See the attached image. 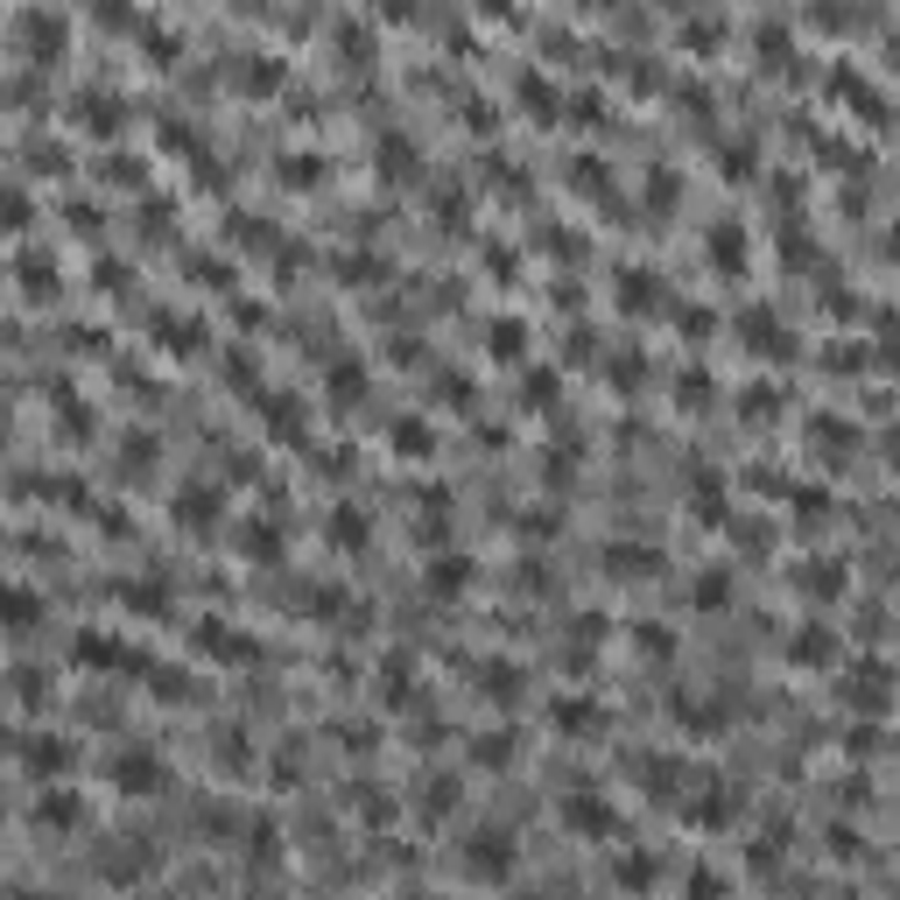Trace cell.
<instances>
[{
  "label": "cell",
  "mask_w": 900,
  "mask_h": 900,
  "mask_svg": "<svg viewBox=\"0 0 900 900\" xmlns=\"http://www.w3.org/2000/svg\"><path fill=\"white\" fill-rule=\"evenodd\" d=\"M106 774L120 781V795H155V788H162V760L148 753V746H120Z\"/></svg>",
  "instance_id": "6da1fadb"
},
{
  "label": "cell",
  "mask_w": 900,
  "mask_h": 900,
  "mask_svg": "<svg viewBox=\"0 0 900 900\" xmlns=\"http://www.w3.org/2000/svg\"><path fill=\"white\" fill-rule=\"evenodd\" d=\"M464 865H472L478 879L507 873V865H514V838H499V830H478V838H472V852H464Z\"/></svg>",
  "instance_id": "7a4b0ae2"
},
{
  "label": "cell",
  "mask_w": 900,
  "mask_h": 900,
  "mask_svg": "<svg viewBox=\"0 0 900 900\" xmlns=\"http://www.w3.org/2000/svg\"><path fill=\"white\" fill-rule=\"evenodd\" d=\"M71 760H78L71 739H28V766H36V774H64Z\"/></svg>",
  "instance_id": "3957f363"
},
{
  "label": "cell",
  "mask_w": 900,
  "mask_h": 900,
  "mask_svg": "<svg viewBox=\"0 0 900 900\" xmlns=\"http://www.w3.org/2000/svg\"><path fill=\"white\" fill-rule=\"evenodd\" d=\"M8 612H14L8 626H14V633H28V626H36V612H43V598L28 591V585H14V598H8Z\"/></svg>",
  "instance_id": "277c9868"
},
{
  "label": "cell",
  "mask_w": 900,
  "mask_h": 900,
  "mask_svg": "<svg viewBox=\"0 0 900 900\" xmlns=\"http://www.w3.org/2000/svg\"><path fill=\"white\" fill-rule=\"evenodd\" d=\"M43 823H78V803L71 795H43Z\"/></svg>",
  "instance_id": "5b68a950"
}]
</instances>
